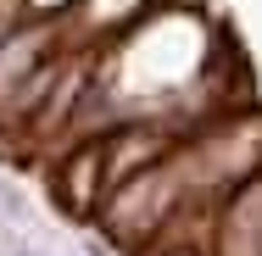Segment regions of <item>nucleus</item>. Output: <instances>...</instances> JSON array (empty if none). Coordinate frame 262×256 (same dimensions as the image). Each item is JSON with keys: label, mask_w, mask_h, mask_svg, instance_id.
<instances>
[{"label": "nucleus", "mask_w": 262, "mask_h": 256, "mask_svg": "<svg viewBox=\"0 0 262 256\" xmlns=\"http://www.w3.org/2000/svg\"><path fill=\"white\" fill-rule=\"evenodd\" d=\"M184 190H190V184H184L179 161L167 156L157 167H140V173H128V178H117L101 195L95 217H101V228L117 245H145V240L167 234V223H173V212L184 201Z\"/></svg>", "instance_id": "obj_1"}, {"label": "nucleus", "mask_w": 262, "mask_h": 256, "mask_svg": "<svg viewBox=\"0 0 262 256\" xmlns=\"http://www.w3.org/2000/svg\"><path fill=\"white\" fill-rule=\"evenodd\" d=\"M56 17H23L6 39H0V111L11 117V106L23 101V89L45 73V61L51 56H61L56 51Z\"/></svg>", "instance_id": "obj_2"}, {"label": "nucleus", "mask_w": 262, "mask_h": 256, "mask_svg": "<svg viewBox=\"0 0 262 256\" xmlns=\"http://www.w3.org/2000/svg\"><path fill=\"white\" fill-rule=\"evenodd\" d=\"M0 256H45V251H39V240H28L23 228L0 223Z\"/></svg>", "instance_id": "obj_3"}, {"label": "nucleus", "mask_w": 262, "mask_h": 256, "mask_svg": "<svg viewBox=\"0 0 262 256\" xmlns=\"http://www.w3.org/2000/svg\"><path fill=\"white\" fill-rule=\"evenodd\" d=\"M167 256H195V251H184V245H173V251H167Z\"/></svg>", "instance_id": "obj_4"}]
</instances>
